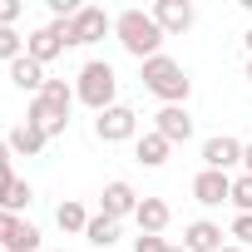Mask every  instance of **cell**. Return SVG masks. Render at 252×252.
<instances>
[{
  "label": "cell",
  "mask_w": 252,
  "mask_h": 252,
  "mask_svg": "<svg viewBox=\"0 0 252 252\" xmlns=\"http://www.w3.org/2000/svg\"><path fill=\"white\" fill-rule=\"evenodd\" d=\"M114 35H119V45L129 50L139 64H144V60H154V55H163L158 45L168 40V35L158 30L154 10H119V15H114Z\"/></svg>",
  "instance_id": "obj_1"
},
{
  "label": "cell",
  "mask_w": 252,
  "mask_h": 252,
  "mask_svg": "<svg viewBox=\"0 0 252 252\" xmlns=\"http://www.w3.org/2000/svg\"><path fill=\"white\" fill-rule=\"evenodd\" d=\"M144 89L149 94H158L163 104H188V89H193V79H188V69L178 64V60H168V55H154V60H144Z\"/></svg>",
  "instance_id": "obj_2"
},
{
  "label": "cell",
  "mask_w": 252,
  "mask_h": 252,
  "mask_svg": "<svg viewBox=\"0 0 252 252\" xmlns=\"http://www.w3.org/2000/svg\"><path fill=\"white\" fill-rule=\"evenodd\" d=\"M114 94H119V74H114V64H109V60H89V64L79 69L74 99L89 104L94 114H104V109H114Z\"/></svg>",
  "instance_id": "obj_3"
},
{
  "label": "cell",
  "mask_w": 252,
  "mask_h": 252,
  "mask_svg": "<svg viewBox=\"0 0 252 252\" xmlns=\"http://www.w3.org/2000/svg\"><path fill=\"white\" fill-rule=\"evenodd\" d=\"M94 139L99 144H124V139H139V114L129 104H114L94 119Z\"/></svg>",
  "instance_id": "obj_4"
},
{
  "label": "cell",
  "mask_w": 252,
  "mask_h": 252,
  "mask_svg": "<svg viewBox=\"0 0 252 252\" xmlns=\"http://www.w3.org/2000/svg\"><path fill=\"white\" fill-rule=\"evenodd\" d=\"M109 30H114V20H109V10H99V5H79V15L69 20L74 45H99Z\"/></svg>",
  "instance_id": "obj_5"
},
{
  "label": "cell",
  "mask_w": 252,
  "mask_h": 252,
  "mask_svg": "<svg viewBox=\"0 0 252 252\" xmlns=\"http://www.w3.org/2000/svg\"><path fill=\"white\" fill-rule=\"evenodd\" d=\"M154 134H163L168 144H188V139H193V114H188V104H163V109L154 114Z\"/></svg>",
  "instance_id": "obj_6"
},
{
  "label": "cell",
  "mask_w": 252,
  "mask_h": 252,
  "mask_svg": "<svg viewBox=\"0 0 252 252\" xmlns=\"http://www.w3.org/2000/svg\"><path fill=\"white\" fill-rule=\"evenodd\" d=\"M237 163H242V139H232V134H213V139L203 144V168L227 173V168H237Z\"/></svg>",
  "instance_id": "obj_7"
},
{
  "label": "cell",
  "mask_w": 252,
  "mask_h": 252,
  "mask_svg": "<svg viewBox=\"0 0 252 252\" xmlns=\"http://www.w3.org/2000/svg\"><path fill=\"white\" fill-rule=\"evenodd\" d=\"M154 20H158L163 35H183V30H193L198 10L188 5V0H158V5H154Z\"/></svg>",
  "instance_id": "obj_8"
},
{
  "label": "cell",
  "mask_w": 252,
  "mask_h": 252,
  "mask_svg": "<svg viewBox=\"0 0 252 252\" xmlns=\"http://www.w3.org/2000/svg\"><path fill=\"white\" fill-rule=\"evenodd\" d=\"M193 198H198L203 208L232 203V178H227V173H213V168H203V173L193 178Z\"/></svg>",
  "instance_id": "obj_9"
},
{
  "label": "cell",
  "mask_w": 252,
  "mask_h": 252,
  "mask_svg": "<svg viewBox=\"0 0 252 252\" xmlns=\"http://www.w3.org/2000/svg\"><path fill=\"white\" fill-rule=\"evenodd\" d=\"M139 213V193L124 183V178H114V183H104V218H134Z\"/></svg>",
  "instance_id": "obj_10"
},
{
  "label": "cell",
  "mask_w": 252,
  "mask_h": 252,
  "mask_svg": "<svg viewBox=\"0 0 252 252\" xmlns=\"http://www.w3.org/2000/svg\"><path fill=\"white\" fill-rule=\"evenodd\" d=\"M168 218H173V208H168L163 198H139V213H134V222H139V232H154V237H163V227H168Z\"/></svg>",
  "instance_id": "obj_11"
},
{
  "label": "cell",
  "mask_w": 252,
  "mask_h": 252,
  "mask_svg": "<svg viewBox=\"0 0 252 252\" xmlns=\"http://www.w3.org/2000/svg\"><path fill=\"white\" fill-rule=\"evenodd\" d=\"M183 247H188V252H218V247H222V227L208 222V218H198V222L183 227Z\"/></svg>",
  "instance_id": "obj_12"
},
{
  "label": "cell",
  "mask_w": 252,
  "mask_h": 252,
  "mask_svg": "<svg viewBox=\"0 0 252 252\" xmlns=\"http://www.w3.org/2000/svg\"><path fill=\"white\" fill-rule=\"evenodd\" d=\"M5 144H10V154H20V158H35V154H40V149H45L50 139H45V134L35 129V124H30V119H20V124H15V129L5 134Z\"/></svg>",
  "instance_id": "obj_13"
},
{
  "label": "cell",
  "mask_w": 252,
  "mask_h": 252,
  "mask_svg": "<svg viewBox=\"0 0 252 252\" xmlns=\"http://www.w3.org/2000/svg\"><path fill=\"white\" fill-rule=\"evenodd\" d=\"M168 149H173V144H168L163 134H154V129L134 139V158H139L144 168H163V163H168Z\"/></svg>",
  "instance_id": "obj_14"
},
{
  "label": "cell",
  "mask_w": 252,
  "mask_h": 252,
  "mask_svg": "<svg viewBox=\"0 0 252 252\" xmlns=\"http://www.w3.org/2000/svg\"><path fill=\"white\" fill-rule=\"evenodd\" d=\"M60 50H64V40H60V35H55L50 25H40V30H35V35L25 40V55H30L35 64H50V60H55Z\"/></svg>",
  "instance_id": "obj_15"
},
{
  "label": "cell",
  "mask_w": 252,
  "mask_h": 252,
  "mask_svg": "<svg viewBox=\"0 0 252 252\" xmlns=\"http://www.w3.org/2000/svg\"><path fill=\"white\" fill-rule=\"evenodd\" d=\"M10 84L25 89V94H40V89H45V64H35L30 55H20V60L10 64Z\"/></svg>",
  "instance_id": "obj_16"
},
{
  "label": "cell",
  "mask_w": 252,
  "mask_h": 252,
  "mask_svg": "<svg viewBox=\"0 0 252 252\" xmlns=\"http://www.w3.org/2000/svg\"><path fill=\"white\" fill-rule=\"evenodd\" d=\"M50 114H60V119H69V109H74V89L64 84V79H45V89L35 94Z\"/></svg>",
  "instance_id": "obj_17"
},
{
  "label": "cell",
  "mask_w": 252,
  "mask_h": 252,
  "mask_svg": "<svg viewBox=\"0 0 252 252\" xmlns=\"http://www.w3.org/2000/svg\"><path fill=\"white\" fill-rule=\"evenodd\" d=\"M84 242H89V247H99V252H109V247L119 242V222H114V218H104V213H94V218H89V227H84Z\"/></svg>",
  "instance_id": "obj_18"
},
{
  "label": "cell",
  "mask_w": 252,
  "mask_h": 252,
  "mask_svg": "<svg viewBox=\"0 0 252 252\" xmlns=\"http://www.w3.org/2000/svg\"><path fill=\"white\" fill-rule=\"evenodd\" d=\"M30 198H35V188L25 178H10L5 188H0V213H15L20 218V208H30Z\"/></svg>",
  "instance_id": "obj_19"
},
{
  "label": "cell",
  "mask_w": 252,
  "mask_h": 252,
  "mask_svg": "<svg viewBox=\"0 0 252 252\" xmlns=\"http://www.w3.org/2000/svg\"><path fill=\"white\" fill-rule=\"evenodd\" d=\"M55 222H60V232H84L89 227V213H84V203H60L55 208Z\"/></svg>",
  "instance_id": "obj_20"
},
{
  "label": "cell",
  "mask_w": 252,
  "mask_h": 252,
  "mask_svg": "<svg viewBox=\"0 0 252 252\" xmlns=\"http://www.w3.org/2000/svg\"><path fill=\"white\" fill-rule=\"evenodd\" d=\"M232 208H237V213H252V173L232 178Z\"/></svg>",
  "instance_id": "obj_21"
},
{
  "label": "cell",
  "mask_w": 252,
  "mask_h": 252,
  "mask_svg": "<svg viewBox=\"0 0 252 252\" xmlns=\"http://www.w3.org/2000/svg\"><path fill=\"white\" fill-rule=\"evenodd\" d=\"M25 55V40L15 35V30H0V60H5V64H15Z\"/></svg>",
  "instance_id": "obj_22"
},
{
  "label": "cell",
  "mask_w": 252,
  "mask_h": 252,
  "mask_svg": "<svg viewBox=\"0 0 252 252\" xmlns=\"http://www.w3.org/2000/svg\"><path fill=\"white\" fill-rule=\"evenodd\" d=\"M20 227H25V218H15V213H0V247L10 252V242L20 237Z\"/></svg>",
  "instance_id": "obj_23"
},
{
  "label": "cell",
  "mask_w": 252,
  "mask_h": 252,
  "mask_svg": "<svg viewBox=\"0 0 252 252\" xmlns=\"http://www.w3.org/2000/svg\"><path fill=\"white\" fill-rule=\"evenodd\" d=\"M20 15H25V0H0V30H15Z\"/></svg>",
  "instance_id": "obj_24"
},
{
  "label": "cell",
  "mask_w": 252,
  "mask_h": 252,
  "mask_svg": "<svg viewBox=\"0 0 252 252\" xmlns=\"http://www.w3.org/2000/svg\"><path fill=\"white\" fill-rule=\"evenodd\" d=\"M227 237H237V247H247L252 242V213H237L232 227H227Z\"/></svg>",
  "instance_id": "obj_25"
},
{
  "label": "cell",
  "mask_w": 252,
  "mask_h": 252,
  "mask_svg": "<svg viewBox=\"0 0 252 252\" xmlns=\"http://www.w3.org/2000/svg\"><path fill=\"white\" fill-rule=\"evenodd\" d=\"M134 252H168V242L154 237V232H139V237H134Z\"/></svg>",
  "instance_id": "obj_26"
},
{
  "label": "cell",
  "mask_w": 252,
  "mask_h": 252,
  "mask_svg": "<svg viewBox=\"0 0 252 252\" xmlns=\"http://www.w3.org/2000/svg\"><path fill=\"white\" fill-rule=\"evenodd\" d=\"M10 158H15V154H10V144L0 139V188H5V183L15 178V173H10Z\"/></svg>",
  "instance_id": "obj_27"
},
{
  "label": "cell",
  "mask_w": 252,
  "mask_h": 252,
  "mask_svg": "<svg viewBox=\"0 0 252 252\" xmlns=\"http://www.w3.org/2000/svg\"><path fill=\"white\" fill-rule=\"evenodd\" d=\"M242 173H252V144H242Z\"/></svg>",
  "instance_id": "obj_28"
},
{
  "label": "cell",
  "mask_w": 252,
  "mask_h": 252,
  "mask_svg": "<svg viewBox=\"0 0 252 252\" xmlns=\"http://www.w3.org/2000/svg\"><path fill=\"white\" fill-rule=\"evenodd\" d=\"M218 252H247V247H237V242H222V247H218Z\"/></svg>",
  "instance_id": "obj_29"
},
{
  "label": "cell",
  "mask_w": 252,
  "mask_h": 252,
  "mask_svg": "<svg viewBox=\"0 0 252 252\" xmlns=\"http://www.w3.org/2000/svg\"><path fill=\"white\" fill-rule=\"evenodd\" d=\"M242 45H247V55H252V25H247V35H242Z\"/></svg>",
  "instance_id": "obj_30"
},
{
  "label": "cell",
  "mask_w": 252,
  "mask_h": 252,
  "mask_svg": "<svg viewBox=\"0 0 252 252\" xmlns=\"http://www.w3.org/2000/svg\"><path fill=\"white\" fill-rule=\"evenodd\" d=\"M168 252H188V247H173V242H168Z\"/></svg>",
  "instance_id": "obj_31"
},
{
  "label": "cell",
  "mask_w": 252,
  "mask_h": 252,
  "mask_svg": "<svg viewBox=\"0 0 252 252\" xmlns=\"http://www.w3.org/2000/svg\"><path fill=\"white\" fill-rule=\"evenodd\" d=\"M247 79H252V60H247Z\"/></svg>",
  "instance_id": "obj_32"
},
{
  "label": "cell",
  "mask_w": 252,
  "mask_h": 252,
  "mask_svg": "<svg viewBox=\"0 0 252 252\" xmlns=\"http://www.w3.org/2000/svg\"><path fill=\"white\" fill-rule=\"evenodd\" d=\"M45 252H64V247H45Z\"/></svg>",
  "instance_id": "obj_33"
},
{
  "label": "cell",
  "mask_w": 252,
  "mask_h": 252,
  "mask_svg": "<svg viewBox=\"0 0 252 252\" xmlns=\"http://www.w3.org/2000/svg\"><path fill=\"white\" fill-rule=\"evenodd\" d=\"M0 252H5V247H0Z\"/></svg>",
  "instance_id": "obj_34"
}]
</instances>
